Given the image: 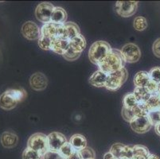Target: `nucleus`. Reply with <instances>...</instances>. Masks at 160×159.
I'll return each mask as SVG.
<instances>
[{
  "instance_id": "23",
  "label": "nucleus",
  "mask_w": 160,
  "mask_h": 159,
  "mask_svg": "<svg viewBox=\"0 0 160 159\" xmlns=\"http://www.w3.org/2000/svg\"><path fill=\"white\" fill-rule=\"evenodd\" d=\"M133 93L139 103H145L151 96V94L145 87H136Z\"/></svg>"
},
{
  "instance_id": "18",
  "label": "nucleus",
  "mask_w": 160,
  "mask_h": 159,
  "mask_svg": "<svg viewBox=\"0 0 160 159\" xmlns=\"http://www.w3.org/2000/svg\"><path fill=\"white\" fill-rule=\"evenodd\" d=\"M58 24H55L53 22H49L44 24L41 28L42 36L47 37L49 38H54L57 37V32H58Z\"/></svg>"
},
{
  "instance_id": "36",
  "label": "nucleus",
  "mask_w": 160,
  "mask_h": 159,
  "mask_svg": "<svg viewBox=\"0 0 160 159\" xmlns=\"http://www.w3.org/2000/svg\"><path fill=\"white\" fill-rule=\"evenodd\" d=\"M122 116H123V119L125 121H127L128 122H131L136 118L132 109L126 108L124 107H123V108H122Z\"/></svg>"
},
{
  "instance_id": "20",
  "label": "nucleus",
  "mask_w": 160,
  "mask_h": 159,
  "mask_svg": "<svg viewBox=\"0 0 160 159\" xmlns=\"http://www.w3.org/2000/svg\"><path fill=\"white\" fill-rule=\"evenodd\" d=\"M64 24H65V30H66L67 40H72V38L78 37V35L81 34L79 26L76 23L69 22H65Z\"/></svg>"
},
{
  "instance_id": "5",
  "label": "nucleus",
  "mask_w": 160,
  "mask_h": 159,
  "mask_svg": "<svg viewBox=\"0 0 160 159\" xmlns=\"http://www.w3.org/2000/svg\"><path fill=\"white\" fill-rule=\"evenodd\" d=\"M27 147L43 154L49 151L47 136L42 133H35L29 138Z\"/></svg>"
},
{
  "instance_id": "24",
  "label": "nucleus",
  "mask_w": 160,
  "mask_h": 159,
  "mask_svg": "<svg viewBox=\"0 0 160 159\" xmlns=\"http://www.w3.org/2000/svg\"><path fill=\"white\" fill-rule=\"evenodd\" d=\"M148 112L152 110L159 109L160 107V96L158 93L151 94L148 101L144 103Z\"/></svg>"
},
{
  "instance_id": "45",
  "label": "nucleus",
  "mask_w": 160,
  "mask_h": 159,
  "mask_svg": "<svg viewBox=\"0 0 160 159\" xmlns=\"http://www.w3.org/2000/svg\"><path fill=\"white\" fill-rule=\"evenodd\" d=\"M112 159H118V158H116V157H113Z\"/></svg>"
},
{
  "instance_id": "1",
  "label": "nucleus",
  "mask_w": 160,
  "mask_h": 159,
  "mask_svg": "<svg viewBox=\"0 0 160 159\" xmlns=\"http://www.w3.org/2000/svg\"><path fill=\"white\" fill-rule=\"evenodd\" d=\"M125 63L120 50L112 49L111 52L97 66L99 70L108 75L124 68Z\"/></svg>"
},
{
  "instance_id": "44",
  "label": "nucleus",
  "mask_w": 160,
  "mask_h": 159,
  "mask_svg": "<svg viewBox=\"0 0 160 159\" xmlns=\"http://www.w3.org/2000/svg\"><path fill=\"white\" fill-rule=\"evenodd\" d=\"M158 94L159 95V96H160V84H158Z\"/></svg>"
},
{
  "instance_id": "29",
  "label": "nucleus",
  "mask_w": 160,
  "mask_h": 159,
  "mask_svg": "<svg viewBox=\"0 0 160 159\" xmlns=\"http://www.w3.org/2000/svg\"><path fill=\"white\" fill-rule=\"evenodd\" d=\"M126 145L123 143H120V142H117V143H114L112 146L111 149H110V152L112 154V155L114 156L116 158L120 159L121 157V154L123 153V150H124Z\"/></svg>"
},
{
  "instance_id": "14",
  "label": "nucleus",
  "mask_w": 160,
  "mask_h": 159,
  "mask_svg": "<svg viewBox=\"0 0 160 159\" xmlns=\"http://www.w3.org/2000/svg\"><path fill=\"white\" fill-rule=\"evenodd\" d=\"M1 144L3 147L8 149L14 148L18 142V135L11 131H5L1 135L0 138Z\"/></svg>"
},
{
  "instance_id": "42",
  "label": "nucleus",
  "mask_w": 160,
  "mask_h": 159,
  "mask_svg": "<svg viewBox=\"0 0 160 159\" xmlns=\"http://www.w3.org/2000/svg\"><path fill=\"white\" fill-rule=\"evenodd\" d=\"M155 132H156L157 135H159V136H160V122H159V123H158V124L155 125Z\"/></svg>"
},
{
  "instance_id": "11",
  "label": "nucleus",
  "mask_w": 160,
  "mask_h": 159,
  "mask_svg": "<svg viewBox=\"0 0 160 159\" xmlns=\"http://www.w3.org/2000/svg\"><path fill=\"white\" fill-rule=\"evenodd\" d=\"M131 128L138 134H144L151 130L152 124L148 116L136 117L130 122Z\"/></svg>"
},
{
  "instance_id": "7",
  "label": "nucleus",
  "mask_w": 160,
  "mask_h": 159,
  "mask_svg": "<svg viewBox=\"0 0 160 159\" xmlns=\"http://www.w3.org/2000/svg\"><path fill=\"white\" fill-rule=\"evenodd\" d=\"M138 2L135 1H118L115 6V10L120 16L123 17H131L136 12Z\"/></svg>"
},
{
  "instance_id": "26",
  "label": "nucleus",
  "mask_w": 160,
  "mask_h": 159,
  "mask_svg": "<svg viewBox=\"0 0 160 159\" xmlns=\"http://www.w3.org/2000/svg\"><path fill=\"white\" fill-rule=\"evenodd\" d=\"M58 152L64 159H67L69 158L71 155H72L76 152V151L72 147V145L69 143V142H67L65 145L62 146V147L59 150Z\"/></svg>"
},
{
  "instance_id": "39",
  "label": "nucleus",
  "mask_w": 160,
  "mask_h": 159,
  "mask_svg": "<svg viewBox=\"0 0 160 159\" xmlns=\"http://www.w3.org/2000/svg\"><path fill=\"white\" fill-rule=\"evenodd\" d=\"M152 50H153L154 54L157 57L160 58V38H158L153 44L152 46Z\"/></svg>"
},
{
  "instance_id": "25",
  "label": "nucleus",
  "mask_w": 160,
  "mask_h": 159,
  "mask_svg": "<svg viewBox=\"0 0 160 159\" xmlns=\"http://www.w3.org/2000/svg\"><path fill=\"white\" fill-rule=\"evenodd\" d=\"M123 103L124 107L132 109L134 107H136V105L139 103V102L136 100L134 93H128V94H127L123 97Z\"/></svg>"
},
{
  "instance_id": "22",
  "label": "nucleus",
  "mask_w": 160,
  "mask_h": 159,
  "mask_svg": "<svg viewBox=\"0 0 160 159\" xmlns=\"http://www.w3.org/2000/svg\"><path fill=\"white\" fill-rule=\"evenodd\" d=\"M133 159H148L150 152L148 147L142 145H136L132 147Z\"/></svg>"
},
{
  "instance_id": "33",
  "label": "nucleus",
  "mask_w": 160,
  "mask_h": 159,
  "mask_svg": "<svg viewBox=\"0 0 160 159\" xmlns=\"http://www.w3.org/2000/svg\"><path fill=\"white\" fill-rule=\"evenodd\" d=\"M52 44V39L49 38L47 37L41 36L40 38L38 39V46L43 50H50Z\"/></svg>"
},
{
  "instance_id": "12",
  "label": "nucleus",
  "mask_w": 160,
  "mask_h": 159,
  "mask_svg": "<svg viewBox=\"0 0 160 159\" xmlns=\"http://www.w3.org/2000/svg\"><path fill=\"white\" fill-rule=\"evenodd\" d=\"M30 87L35 91H43L48 84L47 77L42 72H35L30 78Z\"/></svg>"
},
{
  "instance_id": "46",
  "label": "nucleus",
  "mask_w": 160,
  "mask_h": 159,
  "mask_svg": "<svg viewBox=\"0 0 160 159\" xmlns=\"http://www.w3.org/2000/svg\"><path fill=\"white\" fill-rule=\"evenodd\" d=\"M159 109H160V107H159Z\"/></svg>"
},
{
  "instance_id": "3",
  "label": "nucleus",
  "mask_w": 160,
  "mask_h": 159,
  "mask_svg": "<svg viewBox=\"0 0 160 159\" xmlns=\"http://www.w3.org/2000/svg\"><path fill=\"white\" fill-rule=\"evenodd\" d=\"M111 46L104 41H97L94 42L88 50V58L94 65L99 64L111 52Z\"/></svg>"
},
{
  "instance_id": "4",
  "label": "nucleus",
  "mask_w": 160,
  "mask_h": 159,
  "mask_svg": "<svg viewBox=\"0 0 160 159\" xmlns=\"http://www.w3.org/2000/svg\"><path fill=\"white\" fill-rule=\"evenodd\" d=\"M128 77V73L125 68L118 70L113 73L108 74L105 87L109 91H117L126 82Z\"/></svg>"
},
{
  "instance_id": "13",
  "label": "nucleus",
  "mask_w": 160,
  "mask_h": 159,
  "mask_svg": "<svg viewBox=\"0 0 160 159\" xmlns=\"http://www.w3.org/2000/svg\"><path fill=\"white\" fill-rule=\"evenodd\" d=\"M70 47L69 46V41L66 39L54 37L52 39V44L50 50L59 55H63L67 49Z\"/></svg>"
},
{
  "instance_id": "37",
  "label": "nucleus",
  "mask_w": 160,
  "mask_h": 159,
  "mask_svg": "<svg viewBox=\"0 0 160 159\" xmlns=\"http://www.w3.org/2000/svg\"><path fill=\"white\" fill-rule=\"evenodd\" d=\"M43 159H64L58 151H48L43 154Z\"/></svg>"
},
{
  "instance_id": "31",
  "label": "nucleus",
  "mask_w": 160,
  "mask_h": 159,
  "mask_svg": "<svg viewBox=\"0 0 160 159\" xmlns=\"http://www.w3.org/2000/svg\"><path fill=\"white\" fill-rule=\"evenodd\" d=\"M148 117L152 126H155L160 122V109L150 111L148 114Z\"/></svg>"
},
{
  "instance_id": "30",
  "label": "nucleus",
  "mask_w": 160,
  "mask_h": 159,
  "mask_svg": "<svg viewBox=\"0 0 160 159\" xmlns=\"http://www.w3.org/2000/svg\"><path fill=\"white\" fill-rule=\"evenodd\" d=\"M134 115L136 117H142V116H148V110L147 109L144 103H138L136 107L132 108Z\"/></svg>"
},
{
  "instance_id": "40",
  "label": "nucleus",
  "mask_w": 160,
  "mask_h": 159,
  "mask_svg": "<svg viewBox=\"0 0 160 159\" xmlns=\"http://www.w3.org/2000/svg\"><path fill=\"white\" fill-rule=\"evenodd\" d=\"M67 159H82V158H81L79 152H78V151H76L72 155H71L69 158H67Z\"/></svg>"
},
{
  "instance_id": "35",
  "label": "nucleus",
  "mask_w": 160,
  "mask_h": 159,
  "mask_svg": "<svg viewBox=\"0 0 160 159\" xmlns=\"http://www.w3.org/2000/svg\"><path fill=\"white\" fill-rule=\"evenodd\" d=\"M150 80L156 84H160V67H154L148 72Z\"/></svg>"
},
{
  "instance_id": "28",
  "label": "nucleus",
  "mask_w": 160,
  "mask_h": 159,
  "mask_svg": "<svg viewBox=\"0 0 160 159\" xmlns=\"http://www.w3.org/2000/svg\"><path fill=\"white\" fill-rule=\"evenodd\" d=\"M22 159H43V155L38 151L27 147L22 153Z\"/></svg>"
},
{
  "instance_id": "43",
  "label": "nucleus",
  "mask_w": 160,
  "mask_h": 159,
  "mask_svg": "<svg viewBox=\"0 0 160 159\" xmlns=\"http://www.w3.org/2000/svg\"><path fill=\"white\" fill-rule=\"evenodd\" d=\"M148 159H160L159 157H158L157 155H155V154H150L149 156H148Z\"/></svg>"
},
{
  "instance_id": "6",
  "label": "nucleus",
  "mask_w": 160,
  "mask_h": 159,
  "mask_svg": "<svg viewBox=\"0 0 160 159\" xmlns=\"http://www.w3.org/2000/svg\"><path fill=\"white\" fill-rule=\"evenodd\" d=\"M121 54L126 63H135L139 61L141 51L139 46L134 43H128L120 49Z\"/></svg>"
},
{
  "instance_id": "34",
  "label": "nucleus",
  "mask_w": 160,
  "mask_h": 159,
  "mask_svg": "<svg viewBox=\"0 0 160 159\" xmlns=\"http://www.w3.org/2000/svg\"><path fill=\"white\" fill-rule=\"evenodd\" d=\"M79 154L82 159H95L96 154L95 151L90 147H86L81 151H79Z\"/></svg>"
},
{
  "instance_id": "32",
  "label": "nucleus",
  "mask_w": 160,
  "mask_h": 159,
  "mask_svg": "<svg viewBox=\"0 0 160 159\" xmlns=\"http://www.w3.org/2000/svg\"><path fill=\"white\" fill-rule=\"evenodd\" d=\"M81 52H77V51L73 50L72 48L69 47L62 56H63V57L65 58L66 61H76V60H78V58L80 57V56H81Z\"/></svg>"
},
{
  "instance_id": "21",
  "label": "nucleus",
  "mask_w": 160,
  "mask_h": 159,
  "mask_svg": "<svg viewBox=\"0 0 160 159\" xmlns=\"http://www.w3.org/2000/svg\"><path fill=\"white\" fill-rule=\"evenodd\" d=\"M150 80L149 73L145 71H139L134 77V84L136 87H146Z\"/></svg>"
},
{
  "instance_id": "27",
  "label": "nucleus",
  "mask_w": 160,
  "mask_h": 159,
  "mask_svg": "<svg viewBox=\"0 0 160 159\" xmlns=\"http://www.w3.org/2000/svg\"><path fill=\"white\" fill-rule=\"evenodd\" d=\"M148 26V21H147V19L144 17L138 16L134 20V28L136 29V30H138V31H143L144 30H146Z\"/></svg>"
},
{
  "instance_id": "2",
  "label": "nucleus",
  "mask_w": 160,
  "mask_h": 159,
  "mask_svg": "<svg viewBox=\"0 0 160 159\" xmlns=\"http://www.w3.org/2000/svg\"><path fill=\"white\" fill-rule=\"evenodd\" d=\"M27 93L23 88L8 89L0 96V107L9 111L14 108L18 103L27 98Z\"/></svg>"
},
{
  "instance_id": "16",
  "label": "nucleus",
  "mask_w": 160,
  "mask_h": 159,
  "mask_svg": "<svg viewBox=\"0 0 160 159\" xmlns=\"http://www.w3.org/2000/svg\"><path fill=\"white\" fill-rule=\"evenodd\" d=\"M69 143L72 145L76 151H81L87 147V140L85 137L80 134H75L69 140Z\"/></svg>"
},
{
  "instance_id": "41",
  "label": "nucleus",
  "mask_w": 160,
  "mask_h": 159,
  "mask_svg": "<svg viewBox=\"0 0 160 159\" xmlns=\"http://www.w3.org/2000/svg\"><path fill=\"white\" fill-rule=\"evenodd\" d=\"M113 157H114V156L112 155V154L110 151L106 153V154L104 155V159H112Z\"/></svg>"
},
{
  "instance_id": "8",
  "label": "nucleus",
  "mask_w": 160,
  "mask_h": 159,
  "mask_svg": "<svg viewBox=\"0 0 160 159\" xmlns=\"http://www.w3.org/2000/svg\"><path fill=\"white\" fill-rule=\"evenodd\" d=\"M54 7L53 4L49 2H42L39 4L35 10V16L37 19L44 24L51 22L52 13Z\"/></svg>"
},
{
  "instance_id": "15",
  "label": "nucleus",
  "mask_w": 160,
  "mask_h": 159,
  "mask_svg": "<svg viewBox=\"0 0 160 159\" xmlns=\"http://www.w3.org/2000/svg\"><path fill=\"white\" fill-rule=\"evenodd\" d=\"M108 74L105 72L97 70L94 72L89 78V83L94 87H105L106 81H107Z\"/></svg>"
},
{
  "instance_id": "19",
  "label": "nucleus",
  "mask_w": 160,
  "mask_h": 159,
  "mask_svg": "<svg viewBox=\"0 0 160 159\" xmlns=\"http://www.w3.org/2000/svg\"><path fill=\"white\" fill-rule=\"evenodd\" d=\"M86 40L83 35L80 34L78 37H74L69 41V46L73 50L78 52H82V51L86 48Z\"/></svg>"
},
{
  "instance_id": "17",
  "label": "nucleus",
  "mask_w": 160,
  "mask_h": 159,
  "mask_svg": "<svg viewBox=\"0 0 160 159\" xmlns=\"http://www.w3.org/2000/svg\"><path fill=\"white\" fill-rule=\"evenodd\" d=\"M67 20V13L63 8L55 7L51 16V22L55 24H64Z\"/></svg>"
},
{
  "instance_id": "9",
  "label": "nucleus",
  "mask_w": 160,
  "mask_h": 159,
  "mask_svg": "<svg viewBox=\"0 0 160 159\" xmlns=\"http://www.w3.org/2000/svg\"><path fill=\"white\" fill-rule=\"evenodd\" d=\"M22 33L27 39L30 41L38 40L42 36L41 28L32 21H28L25 22L22 26Z\"/></svg>"
},
{
  "instance_id": "38",
  "label": "nucleus",
  "mask_w": 160,
  "mask_h": 159,
  "mask_svg": "<svg viewBox=\"0 0 160 159\" xmlns=\"http://www.w3.org/2000/svg\"><path fill=\"white\" fill-rule=\"evenodd\" d=\"M148 92H150V94H155V93H158V84L155 83L154 81H150L148 82V84H147L146 87Z\"/></svg>"
},
{
  "instance_id": "10",
  "label": "nucleus",
  "mask_w": 160,
  "mask_h": 159,
  "mask_svg": "<svg viewBox=\"0 0 160 159\" xmlns=\"http://www.w3.org/2000/svg\"><path fill=\"white\" fill-rule=\"evenodd\" d=\"M67 142L65 135L59 132H52L47 135V144L49 151H59L62 146Z\"/></svg>"
}]
</instances>
